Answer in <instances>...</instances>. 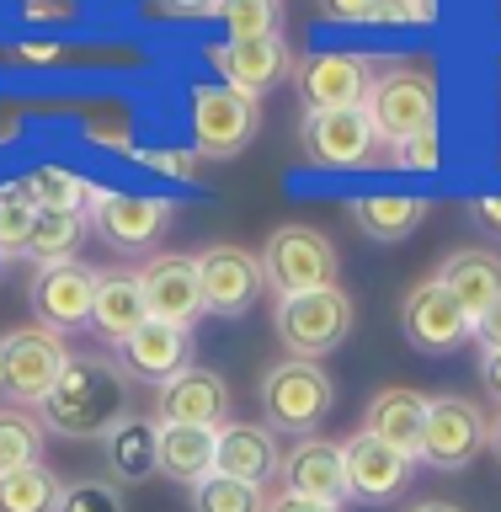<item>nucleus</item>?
<instances>
[{"mask_svg":"<svg viewBox=\"0 0 501 512\" xmlns=\"http://www.w3.org/2000/svg\"><path fill=\"white\" fill-rule=\"evenodd\" d=\"M470 336L480 342V352H501V299H496V304H486V310L475 315Z\"/></svg>","mask_w":501,"mask_h":512,"instance_id":"nucleus-38","label":"nucleus"},{"mask_svg":"<svg viewBox=\"0 0 501 512\" xmlns=\"http://www.w3.org/2000/svg\"><path fill=\"white\" fill-rule=\"evenodd\" d=\"M475 320L464 315V304L448 294L438 278L416 283L406 299H400V331H406V342L416 352H432V358H443V352L464 347V336H470Z\"/></svg>","mask_w":501,"mask_h":512,"instance_id":"nucleus-13","label":"nucleus"},{"mask_svg":"<svg viewBox=\"0 0 501 512\" xmlns=\"http://www.w3.org/2000/svg\"><path fill=\"white\" fill-rule=\"evenodd\" d=\"M192 150L203 160H235L240 150H251L262 112L251 96H240L230 86H198L192 91Z\"/></svg>","mask_w":501,"mask_h":512,"instance_id":"nucleus-9","label":"nucleus"},{"mask_svg":"<svg viewBox=\"0 0 501 512\" xmlns=\"http://www.w3.org/2000/svg\"><path fill=\"white\" fill-rule=\"evenodd\" d=\"M374 64L363 54H299L294 59V86L304 96V112H347L363 107L374 91Z\"/></svg>","mask_w":501,"mask_h":512,"instance_id":"nucleus-11","label":"nucleus"},{"mask_svg":"<svg viewBox=\"0 0 501 512\" xmlns=\"http://www.w3.org/2000/svg\"><path fill=\"white\" fill-rule=\"evenodd\" d=\"M160 475L182 480L187 491L198 486V480L214 475V427L160 422Z\"/></svg>","mask_w":501,"mask_h":512,"instance_id":"nucleus-27","label":"nucleus"},{"mask_svg":"<svg viewBox=\"0 0 501 512\" xmlns=\"http://www.w3.org/2000/svg\"><path fill=\"white\" fill-rule=\"evenodd\" d=\"M144 320H150V304H144V288H139V267H96L91 331L102 336V342L123 347Z\"/></svg>","mask_w":501,"mask_h":512,"instance_id":"nucleus-22","label":"nucleus"},{"mask_svg":"<svg viewBox=\"0 0 501 512\" xmlns=\"http://www.w3.org/2000/svg\"><path fill=\"white\" fill-rule=\"evenodd\" d=\"M256 262H262V283L278 299L336 288V272H342V256L315 224H278L267 235V246L256 251Z\"/></svg>","mask_w":501,"mask_h":512,"instance_id":"nucleus-3","label":"nucleus"},{"mask_svg":"<svg viewBox=\"0 0 501 512\" xmlns=\"http://www.w3.org/2000/svg\"><path fill=\"white\" fill-rule=\"evenodd\" d=\"M102 464H107L112 486H144V480H155L160 475V422L128 411L102 438Z\"/></svg>","mask_w":501,"mask_h":512,"instance_id":"nucleus-23","label":"nucleus"},{"mask_svg":"<svg viewBox=\"0 0 501 512\" xmlns=\"http://www.w3.org/2000/svg\"><path fill=\"white\" fill-rule=\"evenodd\" d=\"M395 160H400V166H411V171H432V166H438V134H416L406 144H395Z\"/></svg>","mask_w":501,"mask_h":512,"instance_id":"nucleus-37","label":"nucleus"},{"mask_svg":"<svg viewBox=\"0 0 501 512\" xmlns=\"http://www.w3.org/2000/svg\"><path fill=\"white\" fill-rule=\"evenodd\" d=\"M267 512H342V507L310 502V496H294V491H278V496H267Z\"/></svg>","mask_w":501,"mask_h":512,"instance_id":"nucleus-40","label":"nucleus"},{"mask_svg":"<svg viewBox=\"0 0 501 512\" xmlns=\"http://www.w3.org/2000/svg\"><path fill=\"white\" fill-rule=\"evenodd\" d=\"M406 512H464V507H454V502H438V496H432V502H411Z\"/></svg>","mask_w":501,"mask_h":512,"instance_id":"nucleus-44","label":"nucleus"},{"mask_svg":"<svg viewBox=\"0 0 501 512\" xmlns=\"http://www.w3.org/2000/svg\"><path fill=\"white\" fill-rule=\"evenodd\" d=\"M320 11H326L331 22H374L379 0H320Z\"/></svg>","mask_w":501,"mask_h":512,"instance_id":"nucleus-39","label":"nucleus"},{"mask_svg":"<svg viewBox=\"0 0 501 512\" xmlns=\"http://www.w3.org/2000/svg\"><path fill=\"white\" fill-rule=\"evenodd\" d=\"M283 464V448H278V432L267 422H224L214 432V475H230V480H246V486H267Z\"/></svg>","mask_w":501,"mask_h":512,"instance_id":"nucleus-21","label":"nucleus"},{"mask_svg":"<svg viewBox=\"0 0 501 512\" xmlns=\"http://www.w3.org/2000/svg\"><path fill=\"white\" fill-rule=\"evenodd\" d=\"M219 16L230 27V43L278 38V0H219Z\"/></svg>","mask_w":501,"mask_h":512,"instance_id":"nucleus-34","label":"nucleus"},{"mask_svg":"<svg viewBox=\"0 0 501 512\" xmlns=\"http://www.w3.org/2000/svg\"><path fill=\"white\" fill-rule=\"evenodd\" d=\"M256 400H262V416L272 432L315 438L320 422L336 406V379L315 358H278L262 374V384H256Z\"/></svg>","mask_w":501,"mask_h":512,"instance_id":"nucleus-2","label":"nucleus"},{"mask_svg":"<svg viewBox=\"0 0 501 512\" xmlns=\"http://www.w3.org/2000/svg\"><path fill=\"white\" fill-rule=\"evenodd\" d=\"M0 342H6V400L38 411L43 400L54 395L59 374L70 368V342H64V331L32 320V326L0 331Z\"/></svg>","mask_w":501,"mask_h":512,"instance_id":"nucleus-7","label":"nucleus"},{"mask_svg":"<svg viewBox=\"0 0 501 512\" xmlns=\"http://www.w3.org/2000/svg\"><path fill=\"white\" fill-rule=\"evenodd\" d=\"M342 459H347V496L363 507L395 502V496L411 486V470H416V459H406L390 443H379L374 432H363V427L342 443Z\"/></svg>","mask_w":501,"mask_h":512,"instance_id":"nucleus-15","label":"nucleus"},{"mask_svg":"<svg viewBox=\"0 0 501 512\" xmlns=\"http://www.w3.org/2000/svg\"><path fill=\"white\" fill-rule=\"evenodd\" d=\"M64 480L48 470V464H27V470L0 475V512H54Z\"/></svg>","mask_w":501,"mask_h":512,"instance_id":"nucleus-31","label":"nucleus"},{"mask_svg":"<svg viewBox=\"0 0 501 512\" xmlns=\"http://www.w3.org/2000/svg\"><path fill=\"white\" fill-rule=\"evenodd\" d=\"M0 395H6V342H0Z\"/></svg>","mask_w":501,"mask_h":512,"instance_id":"nucleus-46","label":"nucleus"},{"mask_svg":"<svg viewBox=\"0 0 501 512\" xmlns=\"http://www.w3.org/2000/svg\"><path fill=\"white\" fill-rule=\"evenodd\" d=\"M299 150L320 171H358V166H374V160H379L384 139H379L374 118H368L363 107H347V112H304Z\"/></svg>","mask_w":501,"mask_h":512,"instance_id":"nucleus-8","label":"nucleus"},{"mask_svg":"<svg viewBox=\"0 0 501 512\" xmlns=\"http://www.w3.org/2000/svg\"><path fill=\"white\" fill-rule=\"evenodd\" d=\"M427 400L411 384H384L363 411V432H374L379 443L400 448L406 459H422V427H427Z\"/></svg>","mask_w":501,"mask_h":512,"instance_id":"nucleus-24","label":"nucleus"},{"mask_svg":"<svg viewBox=\"0 0 501 512\" xmlns=\"http://www.w3.org/2000/svg\"><path fill=\"white\" fill-rule=\"evenodd\" d=\"M91 304H96V267L91 262H54L38 267L32 278V310H38V326L54 331H80L91 326Z\"/></svg>","mask_w":501,"mask_h":512,"instance_id":"nucleus-18","label":"nucleus"},{"mask_svg":"<svg viewBox=\"0 0 501 512\" xmlns=\"http://www.w3.org/2000/svg\"><path fill=\"white\" fill-rule=\"evenodd\" d=\"M235 411L230 379L214 374V368H182L171 384L155 390V422H182V427H224Z\"/></svg>","mask_w":501,"mask_h":512,"instance_id":"nucleus-16","label":"nucleus"},{"mask_svg":"<svg viewBox=\"0 0 501 512\" xmlns=\"http://www.w3.org/2000/svg\"><path fill=\"white\" fill-rule=\"evenodd\" d=\"M198 283H203V310L208 315H224V320H235V315H246L256 299H262V262L246 251V246H208L198 251Z\"/></svg>","mask_w":501,"mask_h":512,"instance_id":"nucleus-14","label":"nucleus"},{"mask_svg":"<svg viewBox=\"0 0 501 512\" xmlns=\"http://www.w3.org/2000/svg\"><path fill=\"white\" fill-rule=\"evenodd\" d=\"M22 187L38 208H64V214H86L91 198H96V187L70 166H32L22 176Z\"/></svg>","mask_w":501,"mask_h":512,"instance_id":"nucleus-28","label":"nucleus"},{"mask_svg":"<svg viewBox=\"0 0 501 512\" xmlns=\"http://www.w3.org/2000/svg\"><path fill=\"white\" fill-rule=\"evenodd\" d=\"M208 64L219 70V86H230L240 96H262V91H278L283 80H294V48L278 38H256V43H219L208 48Z\"/></svg>","mask_w":501,"mask_h":512,"instance_id":"nucleus-17","label":"nucleus"},{"mask_svg":"<svg viewBox=\"0 0 501 512\" xmlns=\"http://www.w3.org/2000/svg\"><path fill=\"white\" fill-rule=\"evenodd\" d=\"M128 416V374L107 352H70V368L59 374L54 395L38 406L43 432L54 438H107Z\"/></svg>","mask_w":501,"mask_h":512,"instance_id":"nucleus-1","label":"nucleus"},{"mask_svg":"<svg viewBox=\"0 0 501 512\" xmlns=\"http://www.w3.org/2000/svg\"><path fill=\"white\" fill-rule=\"evenodd\" d=\"M43 422L27 406H0V475L27 470V464L43 459Z\"/></svg>","mask_w":501,"mask_h":512,"instance_id":"nucleus-30","label":"nucleus"},{"mask_svg":"<svg viewBox=\"0 0 501 512\" xmlns=\"http://www.w3.org/2000/svg\"><path fill=\"white\" fill-rule=\"evenodd\" d=\"M486 448H491V454H496V464H501V411L491 416V443H486Z\"/></svg>","mask_w":501,"mask_h":512,"instance_id":"nucleus-45","label":"nucleus"},{"mask_svg":"<svg viewBox=\"0 0 501 512\" xmlns=\"http://www.w3.org/2000/svg\"><path fill=\"white\" fill-rule=\"evenodd\" d=\"M363 112L374 118L384 144H406L416 134H438V86H432L427 70H395L374 75V91H368Z\"/></svg>","mask_w":501,"mask_h":512,"instance_id":"nucleus-6","label":"nucleus"},{"mask_svg":"<svg viewBox=\"0 0 501 512\" xmlns=\"http://www.w3.org/2000/svg\"><path fill=\"white\" fill-rule=\"evenodd\" d=\"M480 384H486L501 406V352H480Z\"/></svg>","mask_w":501,"mask_h":512,"instance_id":"nucleus-42","label":"nucleus"},{"mask_svg":"<svg viewBox=\"0 0 501 512\" xmlns=\"http://www.w3.org/2000/svg\"><path fill=\"white\" fill-rule=\"evenodd\" d=\"M27 16H64V0H27Z\"/></svg>","mask_w":501,"mask_h":512,"instance_id":"nucleus-43","label":"nucleus"},{"mask_svg":"<svg viewBox=\"0 0 501 512\" xmlns=\"http://www.w3.org/2000/svg\"><path fill=\"white\" fill-rule=\"evenodd\" d=\"M54 512H128V507L123 486H112V480H64Z\"/></svg>","mask_w":501,"mask_h":512,"instance_id":"nucleus-35","label":"nucleus"},{"mask_svg":"<svg viewBox=\"0 0 501 512\" xmlns=\"http://www.w3.org/2000/svg\"><path fill=\"white\" fill-rule=\"evenodd\" d=\"M352 310L347 288H315V294H294V299H278L272 304V331H278V342L288 347V358H326L336 352L352 336Z\"/></svg>","mask_w":501,"mask_h":512,"instance_id":"nucleus-4","label":"nucleus"},{"mask_svg":"<svg viewBox=\"0 0 501 512\" xmlns=\"http://www.w3.org/2000/svg\"><path fill=\"white\" fill-rule=\"evenodd\" d=\"M139 288H144V304H150V320L192 331L208 315L203 310V283H198V256H171V251L144 256Z\"/></svg>","mask_w":501,"mask_h":512,"instance_id":"nucleus-12","label":"nucleus"},{"mask_svg":"<svg viewBox=\"0 0 501 512\" xmlns=\"http://www.w3.org/2000/svg\"><path fill=\"white\" fill-rule=\"evenodd\" d=\"M192 512H267V491L230 475H208L192 486Z\"/></svg>","mask_w":501,"mask_h":512,"instance_id":"nucleus-32","label":"nucleus"},{"mask_svg":"<svg viewBox=\"0 0 501 512\" xmlns=\"http://www.w3.org/2000/svg\"><path fill=\"white\" fill-rule=\"evenodd\" d=\"M118 363H123L128 379L160 390V384H171L182 368H192V331L166 326V320H144V326L118 347Z\"/></svg>","mask_w":501,"mask_h":512,"instance_id":"nucleus-20","label":"nucleus"},{"mask_svg":"<svg viewBox=\"0 0 501 512\" xmlns=\"http://www.w3.org/2000/svg\"><path fill=\"white\" fill-rule=\"evenodd\" d=\"M91 230L123 256H155V240L171 224V203L144 198V192H96L86 208Z\"/></svg>","mask_w":501,"mask_h":512,"instance_id":"nucleus-10","label":"nucleus"},{"mask_svg":"<svg viewBox=\"0 0 501 512\" xmlns=\"http://www.w3.org/2000/svg\"><path fill=\"white\" fill-rule=\"evenodd\" d=\"M496 75H501V64H496Z\"/></svg>","mask_w":501,"mask_h":512,"instance_id":"nucleus-47","label":"nucleus"},{"mask_svg":"<svg viewBox=\"0 0 501 512\" xmlns=\"http://www.w3.org/2000/svg\"><path fill=\"white\" fill-rule=\"evenodd\" d=\"M32 219H38V203L27 198V187L22 182L0 187V262H6V256H27Z\"/></svg>","mask_w":501,"mask_h":512,"instance_id":"nucleus-33","label":"nucleus"},{"mask_svg":"<svg viewBox=\"0 0 501 512\" xmlns=\"http://www.w3.org/2000/svg\"><path fill=\"white\" fill-rule=\"evenodd\" d=\"M491 443V416L470 395H432L427 400V427H422V459L427 470H470Z\"/></svg>","mask_w":501,"mask_h":512,"instance_id":"nucleus-5","label":"nucleus"},{"mask_svg":"<svg viewBox=\"0 0 501 512\" xmlns=\"http://www.w3.org/2000/svg\"><path fill=\"white\" fill-rule=\"evenodd\" d=\"M470 214L486 224L491 235H501V192H480V198L470 203Z\"/></svg>","mask_w":501,"mask_h":512,"instance_id":"nucleus-41","label":"nucleus"},{"mask_svg":"<svg viewBox=\"0 0 501 512\" xmlns=\"http://www.w3.org/2000/svg\"><path fill=\"white\" fill-rule=\"evenodd\" d=\"M86 214H64V208H38L32 219V240H27V256L38 267H54V262H70L80 235H86Z\"/></svg>","mask_w":501,"mask_h":512,"instance_id":"nucleus-29","label":"nucleus"},{"mask_svg":"<svg viewBox=\"0 0 501 512\" xmlns=\"http://www.w3.org/2000/svg\"><path fill=\"white\" fill-rule=\"evenodd\" d=\"M438 283L464 304V315L475 320L486 304L501 299V256L486 251V246H464V251H454V256L438 267Z\"/></svg>","mask_w":501,"mask_h":512,"instance_id":"nucleus-25","label":"nucleus"},{"mask_svg":"<svg viewBox=\"0 0 501 512\" xmlns=\"http://www.w3.org/2000/svg\"><path fill=\"white\" fill-rule=\"evenodd\" d=\"M432 16H438L432 0H379L374 22H384V27H416V22H432Z\"/></svg>","mask_w":501,"mask_h":512,"instance_id":"nucleus-36","label":"nucleus"},{"mask_svg":"<svg viewBox=\"0 0 501 512\" xmlns=\"http://www.w3.org/2000/svg\"><path fill=\"white\" fill-rule=\"evenodd\" d=\"M347 214L358 219V230L368 240L395 246V240L416 235V224L427 219V198H411V192H363V198L347 203Z\"/></svg>","mask_w":501,"mask_h":512,"instance_id":"nucleus-26","label":"nucleus"},{"mask_svg":"<svg viewBox=\"0 0 501 512\" xmlns=\"http://www.w3.org/2000/svg\"><path fill=\"white\" fill-rule=\"evenodd\" d=\"M278 475H283V491L310 496V502H331V507L352 502V496H347L342 443L320 438V432H315V438H294V448H288L283 464H278Z\"/></svg>","mask_w":501,"mask_h":512,"instance_id":"nucleus-19","label":"nucleus"}]
</instances>
